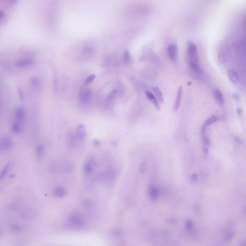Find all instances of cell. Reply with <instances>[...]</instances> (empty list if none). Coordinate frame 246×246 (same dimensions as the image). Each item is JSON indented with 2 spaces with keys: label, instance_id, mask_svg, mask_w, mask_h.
<instances>
[{
  "label": "cell",
  "instance_id": "30bf717a",
  "mask_svg": "<svg viewBox=\"0 0 246 246\" xmlns=\"http://www.w3.org/2000/svg\"><path fill=\"white\" fill-rule=\"evenodd\" d=\"M67 191L64 187L57 186L53 190V195L57 198H62L67 195Z\"/></svg>",
  "mask_w": 246,
  "mask_h": 246
},
{
  "label": "cell",
  "instance_id": "2e32d148",
  "mask_svg": "<svg viewBox=\"0 0 246 246\" xmlns=\"http://www.w3.org/2000/svg\"><path fill=\"white\" fill-rule=\"evenodd\" d=\"M21 124V123L19 122L15 121L12 124L11 130L12 132L15 134H19L21 133L22 128Z\"/></svg>",
  "mask_w": 246,
  "mask_h": 246
},
{
  "label": "cell",
  "instance_id": "cb8c5ba5",
  "mask_svg": "<svg viewBox=\"0 0 246 246\" xmlns=\"http://www.w3.org/2000/svg\"><path fill=\"white\" fill-rule=\"evenodd\" d=\"M95 75H91L90 76H88V77L87 78H86V80H85V85H86V86L89 85V84H90L93 81V80L95 79Z\"/></svg>",
  "mask_w": 246,
  "mask_h": 246
},
{
  "label": "cell",
  "instance_id": "5bb4252c",
  "mask_svg": "<svg viewBox=\"0 0 246 246\" xmlns=\"http://www.w3.org/2000/svg\"><path fill=\"white\" fill-rule=\"evenodd\" d=\"M213 96L216 101L221 105H224L225 99L223 93L218 88L214 89L213 92Z\"/></svg>",
  "mask_w": 246,
  "mask_h": 246
},
{
  "label": "cell",
  "instance_id": "d4e9b609",
  "mask_svg": "<svg viewBox=\"0 0 246 246\" xmlns=\"http://www.w3.org/2000/svg\"><path fill=\"white\" fill-rule=\"evenodd\" d=\"M10 166V164L9 163L8 164H7V165L5 166V167H4V169L2 170V171L1 174V176H0V178H1V179H2L6 175V174H7V171H8V170L9 167Z\"/></svg>",
  "mask_w": 246,
  "mask_h": 246
},
{
  "label": "cell",
  "instance_id": "7c38bea8",
  "mask_svg": "<svg viewBox=\"0 0 246 246\" xmlns=\"http://www.w3.org/2000/svg\"><path fill=\"white\" fill-rule=\"evenodd\" d=\"M145 93L148 100L154 105V107H155L157 109L160 110L161 109L160 106L159 105L158 100L157 99L155 96L150 92V91H146Z\"/></svg>",
  "mask_w": 246,
  "mask_h": 246
},
{
  "label": "cell",
  "instance_id": "44dd1931",
  "mask_svg": "<svg viewBox=\"0 0 246 246\" xmlns=\"http://www.w3.org/2000/svg\"><path fill=\"white\" fill-rule=\"evenodd\" d=\"M78 139L77 136L72 132H70L68 134V141L69 143L71 146H74L77 142Z\"/></svg>",
  "mask_w": 246,
  "mask_h": 246
},
{
  "label": "cell",
  "instance_id": "ffe728a7",
  "mask_svg": "<svg viewBox=\"0 0 246 246\" xmlns=\"http://www.w3.org/2000/svg\"><path fill=\"white\" fill-rule=\"evenodd\" d=\"M24 227L21 225L18 224H13L9 227L10 231L12 233H18L23 231Z\"/></svg>",
  "mask_w": 246,
  "mask_h": 246
},
{
  "label": "cell",
  "instance_id": "83f0119b",
  "mask_svg": "<svg viewBox=\"0 0 246 246\" xmlns=\"http://www.w3.org/2000/svg\"><path fill=\"white\" fill-rule=\"evenodd\" d=\"M18 96H19V99H20V100L23 101H24V96L22 91L20 88H18Z\"/></svg>",
  "mask_w": 246,
  "mask_h": 246
},
{
  "label": "cell",
  "instance_id": "4316f807",
  "mask_svg": "<svg viewBox=\"0 0 246 246\" xmlns=\"http://www.w3.org/2000/svg\"><path fill=\"white\" fill-rule=\"evenodd\" d=\"M219 61H220V62L221 64L225 63L226 60V56L225 55V53H221L220 54H219Z\"/></svg>",
  "mask_w": 246,
  "mask_h": 246
},
{
  "label": "cell",
  "instance_id": "e0dca14e",
  "mask_svg": "<svg viewBox=\"0 0 246 246\" xmlns=\"http://www.w3.org/2000/svg\"><path fill=\"white\" fill-rule=\"evenodd\" d=\"M152 90L158 101L160 102V104H163L164 103V99L160 89L158 87H153L152 88Z\"/></svg>",
  "mask_w": 246,
  "mask_h": 246
},
{
  "label": "cell",
  "instance_id": "603a6c76",
  "mask_svg": "<svg viewBox=\"0 0 246 246\" xmlns=\"http://www.w3.org/2000/svg\"><path fill=\"white\" fill-rule=\"evenodd\" d=\"M83 204L85 208L90 209L93 206V201L90 198H87L84 200Z\"/></svg>",
  "mask_w": 246,
  "mask_h": 246
},
{
  "label": "cell",
  "instance_id": "9c48e42d",
  "mask_svg": "<svg viewBox=\"0 0 246 246\" xmlns=\"http://www.w3.org/2000/svg\"><path fill=\"white\" fill-rule=\"evenodd\" d=\"M169 58L173 62H176L177 59V48L175 44H171L167 48Z\"/></svg>",
  "mask_w": 246,
  "mask_h": 246
},
{
  "label": "cell",
  "instance_id": "8992f818",
  "mask_svg": "<svg viewBox=\"0 0 246 246\" xmlns=\"http://www.w3.org/2000/svg\"><path fill=\"white\" fill-rule=\"evenodd\" d=\"M91 97V91L89 88H83L80 91L79 100L83 104H87L90 101Z\"/></svg>",
  "mask_w": 246,
  "mask_h": 246
},
{
  "label": "cell",
  "instance_id": "ba28073f",
  "mask_svg": "<svg viewBox=\"0 0 246 246\" xmlns=\"http://www.w3.org/2000/svg\"><path fill=\"white\" fill-rule=\"evenodd\" d=\"M20 216L24 220L27 221L32 220L35 218L36 213L35 211L30 208L24 209L20 212Z\"/></svg>",
  "mask_w": 246,
  "mask_h": 246
},
{
  "label": "cell",
  "instance_id": "ac0fdd59",
  "mask_svg": "<svg viewBox=\"0 0 246 246\" xmlns=\"http://www.w3.org/2000/svg\"><path fill=\"white\" fill-rule=\"evenodd\" d=\"M36 152L38 158H43L45 152V146L43 144H39L37 146Z\"/></svg>",
  "mask_w": 246,
  "mask_h": 246
},
{
  "label": "cell",
  "instance_id": "9a60e30c",
  "mask_svg": "<svg viewBox=\"0 0 246 246\" xmlns=\"http://www.w3.org/2000/svg\"><path fill=\"white\" fill-rule=\"evenodd\" d=\"M183 94V88L180 87L178 90L177 93V97H176V101L174 103V110L175 112L177 111L180 106L181 101L182 97Z\"/></svg>",
  "mask_w": 246,
  "mask_h": 246
},
{
  "label": "cell",
  "instance_id": "277c9868",
  "mask_svg": "<svg viewBox=\"0 0 246 246\" xmlns=\"http://www.w3.org/2000/svg\"><path fill=\"white\" fill-rule=\"evenodd\" d=\"M34 61L30 58H22L15 62L16 67L19 69H26L33 66Z\"/></svg>",
  "mask_w": 246,
  "mask_h": 246
},
{
  "label": "cell",
  "instance_id": "484cf974",
  "mask_svg": "<svg viewBox=\"0 0 246 246\" xmlns=\"http://www.w3.org/2000/svg\"><path fill=\"white\" fill-rule=\"evenodd\" d=\"M124 61L125 62L126 64H129L130 62L131 61V56L130 55L129 53V52H125V54H124Z\"/></svg>",
  "mask_w": 246,
  "mask_h": 246
},
{
  "label": "cell",
  "instance_id": "7a4b0ae2",
  "mask_svg": "<svg viewBox=\"0 0 246 246\" xmlns=\"http://www.w3.org/2000/svg\"><path fill=\"white\" fill-rule=\"evenodd\" d=\"M74 166L71 162L55 163L51 164L49 169L52 173L67 174L73 171Z\"/></svg>",
  "mask_w": 246,
  "mask_h": 246
},
{
  "label": "cell",
  "instance_id": "d6986e66",
  "mask_svg": "<svg viewBox=\"0 0 246 246\" xmlns=\"http://www.w3.org/2000/svg\"><path fill=\"white\" fill-rule=\"evenodd\" d=\"M228 76L230 79L233 82L238 83L239 81V75L234 70H230L228 72Z\"/></svg>",
  "mask_w": 246,
  "mask_h": 246
},
{
  "label": "cell",
  "instance_id": "5b68a950",
  "mask_svg": "<svg viewBox=\"0 0 246 246\" xmlns=\"http://www.w3.org/2000/svg\"><path fill=\"white\" fill-rule=\"evenodd\" d=\"M95 161L94 158L90 157L85 161L83 166L84 173L86 175L92 173L95 167Z\"/></svg>",
  "mask_w": 246,
  "mask_h": 246
},
{
  "label": "cell",
  "instance_id": "4fadbf2b",
  "mask_svg": "<svg viewBox=\"0 0 246 246\" xmlns=\"http://www.w3.org/2000/svg\"><path fill=\"white\" fill-rule=\"evenodd\" d=\"M75 135L77 136L78 139L79 140H83L86 137L87 132L85 127L82 124H80L77 127L75 131Z\"/></svg>",
  "mask_w": 246,
  "mask_h": 246
},
{
  "label": "cell",
  "instance_id": "7402d4cb",
  "mask_svg": "<svg viewBox=\"0 0 246 246\" xmlns=\"http://www.w3.org/2000/svg\"><path fill=\"white\" fill-rule=\"evenodd\" d=\"M30 82L31 85L32 86V87L34 88L35 89H38L39 87H40V80L39 79V78H37V77H35V76L31 77L30 78Z\"/></svg>",
  "mask_w": 246,
  "mask_h": 246
},
{
  "label": "cell",
  "instance_id": "8fae6325",
  "mask_svg": "<svg viewBox=\"0 0 246 246\" xmlns=\"http://www.w3.org/2000/svg\"><path fill=\"white\" fill-rule=\"evenodd\" d=\"M26 117V112L22 107H18L14 112V118L16 121L22 123Z\"/></svg>",
  "mask_w": 246,
  "mask_h": 246
},
{
  "label": "cell",
  "instance_id": "6da1fadb",
  "mask_svg": "<svg viewBox=\"0 0 246 246\" xmlns=\"http://www.w3.org/2000/svg\"><path fill=\"white\" fill-rule=\"evenodd\" d=\"M187 54L188 65L191 70L195 73L200 72L202 69L200 68L199 62L197 47L194 43H190L188 44Z\"/></svg>",
  "mask_w": 246,
  "mask_h": 246
},
{
  "label": "cell",
  "instance_id": "3957f363",
  "mask_svg": "<svg viewBox=\"0 0 246 246\" xmlns=\"http://www.w3.org/2000/svg\"><path fill=\"white\" fill-rule=\"evenodd\" d=\"M67 223L70 226L74 228H81L85 225V219L79 213L74 212L68 217Z\"/></svg>",
  "mask_w": 246,
  "mask_h": 246
},
{
  "label": "cell",
  "instance_id": "52a82bcc",
  "mask_svg": "<svg viewBox=\"0 0 246 246\" xmlns=\"http://www.w3.org/2000/svg\"><path fill=\"white\" fill-rule=\"evenodd\" d=\"M1 149L2 151H8L11 150L13 146V141L9 136H4L1 140Z\"/></svg>",
  "mask_w": 246,
  "mask_h": 246
}]
</instances>
